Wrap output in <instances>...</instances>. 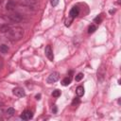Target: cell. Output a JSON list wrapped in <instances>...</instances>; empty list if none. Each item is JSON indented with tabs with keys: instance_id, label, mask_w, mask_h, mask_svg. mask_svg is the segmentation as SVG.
<instances>
[{
	"instance_id": "cell-23",
	"label": "cell",
	"mask_w": 121,
	"mask_h": 121,
	"mask_svg": "<svg viewBox=\"0 0 121 121\" xmlns=\"http://www.w3.org/2000/svg\"><path fill=\"white\" fill-rule=\"evenodd\" d=\"M1 67H2V60L0 59V68H1Z\"/></svg>"
},
{
	"instance_id": "cell-6",
	"label": "cell",
	"mask_w": 121,
	"mask_h": 121,
	"mask_svg": "<svg viewBox=\"0 0 121 121\" xmlns=\"http://www.w3.org/2000/svg\"><path fill=\"white\" fill-rule=\"evenodd\" d=\"M13 94H14L16 96H18V97H24V96L26 95V93H25L24 89L21 88V87H16V88H14V89H13Z\"/></svg>"
},
{
	"instance_id": "cell-2",
	"label": "cell",
	"mask_w": 121,
	"mask_h": 121,
	"mask_svg": "<svg viewBox=\"0 0 121 121\" xmlns=\"http://www.w3.org/2000/svg\"><path fill=\"white\" fill-rule=\"evenodd\" d=\"M6 18H7L9 21L12 22V23H19V22H21V21H23V20H24L23 15H21L20 13H17V12L10 13V14L7 15V16H6Z\"/></svg>"
},
{
	"instance_id": "cell-5",
	"label": "cell",
	"mask_w": 121,
	"mask_h": 121,
	"mask_svg": "<svg viewBox=\"0 0 121 121\" xmlns=\"http://www.w3.org/2000/svg\"><path fill=\"white\" fill-rule=\"evenodd\" d=\"M20 117H21L23 120H29V119H31V118L33 117V113H32L30 111L26 110V111H24V112H22V114L20 115Z\"/></svg>"
},
{
	"instance_id": "cell-10",
	"label": "cell",
	"mask_w": 121,
	"mask_h": 121,
	"mask_svg": "<svg viewBox=\"0 0 121 121\" xmlns=\"http://www.w3.org/2000/svg\"><path fill=\"white\" fill-rule=\"evenodd\" d=\"M6 7H7V9L8 10H13L14 8H15V2L12 1V0H10V1L8 2V4H7Z\"/></svg>"
},
{
	"instance_id": "cell-14",
	"label": "cell",
	"mask_w": 121,
	"mask_h": 121,
	"mask_svg": "<svg viewBox=\"0 0 121 121\" xmlns=\"http://www.w3.org/2000/svg\"><path fill=\"white\" fill-rule=\"evenodd\" d=\"M95 29H96V26H94V25H92V26H89V28H88V33H94L95 31Z\"/></svg>"
},
{
	"instance_id": "cell-8",
	"label": "cell",
	"mask_w": 121,
	"mask_h": 121,
	"mask_svg": "<svg viewBox=\"0 0 121 121\" xmlns=\"http://www.w3.org/2000/svg\"><path fill=\"white\" fill-rule=\"evenodd\" d=\"M105 75H106L105 69H104L103 66H101V67L98 69V71H97V78H98L100 81H102L103 78H104V77H105Z\"/></svg>"
},
{
	"instance_id": "cell-19",
	"label": "cell",
	"mask_w": 121,
	"mask_h": 121,
	"mask_svg": "<svg viewBox=\"0 0 121 121\" xmlns=\"http://www.w3.org/2000/svg\"><path fill=\"white\" fill-rule=\"evenodd\" d=\"M79 102V100H78V98H75L74 100H73V102H72V105H75V104H78Z\"/></svg>"
},
{
	"instance_id": "cell-4",
	"label": "cell",
	"mask_w": 121,
	"mask_h": 121,
	"mask_svg": "<svg viewBox=\"0 0 121 121\" xmlns=\"http://www.w3.org/2000/svg\"><path fill=\"white\" fill-rule=\"evenodd\" d=\"M44 54L49 60H51V61L54 60V55H53V51H52V48L50 45H46V47L44 49Z\"/></svg>"
},
{
	"instance_id": "cell-11",
	"label": "cell",
	"mask_w": 121,
	"mask_h": 121,
	"mask_svg": "<svg viewBox=\"0 0 121 121\" xmlns=\"http://www.w3.org/2000/svg\"><path fill=\"white\" fill-rule=\"evenodd\" d=\"M76 94H77L78 96H82L84 95V88H83V86H78L77 88V90H76Z\"/></svg>"
},
{
	"instance_id": "cell-20",
	"label": "cell",
	"mask_w": 121,
	"mask_h": 121,
	"mask_svg": "<svg viewBox=\"0 0 121 121\" xmlns=\"http://www.w3.org/2000/svg\"><path fill=\"white\" fill-rule=\"evenodd\" d=\"M95 22H97V24H99V23L101 22V18H100V17H96V18L95 19Z\"/></svg>"
},
{
	"instance_id": "cell-13",
	"label": "cell",
	"mask_w": 121,
	"mask_h": 121,
	"mask_svg": "<svg viewBox=\"0 0 121 121\" xmlns=\"http://www.w3.org/2000/svg\"><path fill=\"white\" fill-rule=\"evenodd\" d=\"M8 51H9L8 45H6V44H1V45H0V52H1V53L6 54V53H8Z\"/></svg>"
},
{
	"instance_id": "cell-16",
	"label": "cell",
	"mask_w": 121,
	"mask_h": 121,
	"mask_svg": "<svg viewBox=\"0 0 121 121\" xmlns=\"http://www.w3.org/2000/svg\"><path fill=\"white\" fill-rule=\"evenodd\" d=\"M82 78H83V74H82V73H78V74L76 76L75 79H76V81H80V80L82 79Z\"/></svg>"
},
{
	"instance_id": "cell-12",
	"label": "cell",
	"mask_w": 121,
	"mask_h": 121,
	"mask_svg": "<svg viewBox=\"0 0 121 121\" xmlns=\"http://www.w3.org/2000/svg\"><path fill=\"white\" fill-rule=\"evenodd\" d=\"M71 83V77H66V78H64L62 80H61V84L63 85V86H67V85H69Z\"/></svg>"
},
{
	"instance_id": "cell-15",
	"label": "cell",
	"mask_w": 121,
	"mask_h": 121,
	"mask_svg": "<svg viewBox=\"0 0 121 121\" xmlns=\"http://www.w3.org/2000/svg\"><path fill=\"white\" fill-rule=\"evenodd\" d=\"M52 95H53L54 97H59V96L60 95V90H58V89H56L55 91H53Z\"/></svg>"
},
{
	"instance_id": "cell-18",
	"label": "cell",
	"mask_w": 121,
	"mask_h": 121,
	"mask_svg": "<svg viewBox=\"0 0 121 121\" xmlns=\"http://www.w3.org/2000/svg\"><path fill=\"white\" fill-rule=\"evenodd\" d=\"M50 3L53 7H56L58 4H59V0H50Z\"/></svg>"
},
{
	"instance_id": "cell-17",
	"label": "cell",
	"mask_w": 121,
	"mask_h": 121,
	"mask_svg": "<svg viewBox=\"0 0 121 121\" xmlns=\"http://www.w3.org/2000/svg\"><path fill=\"white\" fill-rule=\"evenodd\" d=\"M14 112H15V111H14L13 108H9V109L7 110V113H8L9 115H13Z\"/></svg>"
},
{
	"instance_id": "cell-22",
	"label": "cell",
	"mask_w": 121,
	"mask_h": 121,
	"mask_svg": "<svg viewBox=\"0 0 121 121\" xmlns=\"http://www.w3.org/2000/svg\"><path fill=\"white\" fill-rule=\"evenodd\" d=\"M40 97H41L40 95H36V99H40Z\"/></svg>"
},
{
	"instance_id": "cell-7",
	"label": "cell",
	"mask_w": 121,
	"mask_h": 121,
	"mask_svg": "<svg viewBox=\"0 0 121 121\" xmlns=\"http://www.w3.org/2000/svg\"><path fill=\"white\" fill-rule=\"evenodd\" d=\"M78 13H79V9H78V7H73V8L71 9L70 12H69V16H70L72 19H74L75 17H77V16L78 15Z\"/></svg>"
},
{
	"instance_id": "cell-21",
	"label": "cell",
	"mask_w": 121,
	"mask_h": 121,
	"mask_svg": "<svg viewBox=\"0 0 121 121\" xmlns=\"http://www.w3.org/2000/svg\"><path fill=\"white\" fill-rule=\"evenodd\" d=\"M52 111H53V112H54V113H56V112H57V107H56V106H54V107L52 108Z\"/></svg>"
},
{
	"instance_id": "cell-3",
	"label": "cell",
	"mask_w": 121,
	"mask_h": 121,
	"mask_svg": "<svg viewBox=\"0 0 121 121\" xmlns=\"http://www.w3.org/2000/svg\"><path fill=\"white\" fill-rule=\"evenodd\" d=\"M59 78H60V74H59L58 72H53V73H51V74L48 76V78H47V79H46V82L49 83V84L55 83L56 81L59 80Z\"/></svg>"
},
{
	"instance_id": "cell-24",
	"label": "cell",
	"mask_w": 121,
	"mask_h": 121,
	"mask_svg": "<svg viewBox=\"0 0 121 121\" xmlns=\"http://www.w3.org/2000/svg\"><path fill=\"white\" fill-rule=\"evenodd\" d=\"M2 25H3V24H1V23H0V28H1V26H2Z\"/></svg>"
},
{
	"instance_id": "cell-9",
	"label": "cell",
	"mask_w": 121,
	"mask_h": 121,
	"mask_svg": "<svg viewBox=\"0 0 121 121\" xmlns=\"http://www.w3.org/2000/svg\"><path fill=\"white\" fill-rule=\"evenodd\" d=\"M36 3V0H20L19 4L20 5H24V6H30Z\"/></svg>"
},
{
	"instance_id": "cell-1",
	"label": "cell",
	"mask_w": 121,
	"mask_h": 121,
	"mask_svg": "<svg viewBox=\"0 0 121 121\" xmlns=\"http://www.w3.org/2000/svg\"><path fill=\"white\" fill-rule=\"evenodd\" d=\"M0 31L5 33L6 37L11 42H17L24 36V29L20 26H12L8 24H3Z\"/></svg>"
}]
</instances>
